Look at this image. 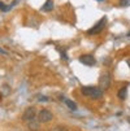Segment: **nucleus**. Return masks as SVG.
<instances>
[{
  "label": "nucleus",
  "instance_id": "6e6552de",
  "mask_svg": "<svg viewBox=\"0 0 130 131\" xmlns=\"http://www.w3.org/2000/svg\"><path fill=\"white\" fill-rule=\"evenodd\" d=\"M64 103H65V105H66L72 112H76V110H77V104L74 103L73 100H70V99H65V100H64Z\"/></svg>",
  "mask_w": 130,
  "mask_h": 131
},
{
  "label": "nucleus",
  "instance_id": "ddd939ff",
  "mask_svg": "<svg viewBox=\"0 0 130 131\" xmlns=\"http://www.w3.org/2000/svg\"><path fill=\"white\" fill-rule=\"evenodd\" d=\"M0 53H2V54H5V56L8 54V52H7V51H4V49H2V48H0Z\"/></svg>",
  "mask_w": 130,
  "mask_h": 131
},
{
  "label": "nucleus",
  "instance_id": "7ed1b4c3",
  "mask_svg": "<svg viewBox=\"0 0 130 131\" xmlns=\"http://www.w3.org/2000/svg\"><path fill=\"white\" fill-rule=\"evenodd\" d=\"M52 118H53V114H52V112L48 110V109H42L39 112V114H38V121L42 122V123L49 122V121H52Z\"/></svg>",
  "mask_w": 130,
  "mask_h": 131
},
{
  "label": "nucleus",
  "instance_id": "20e7f679",
  "mask_svg": "<svg viewBox=\"0 0 130 131\" xmlns=\"http://www.w3.org/2000/svg\"><path fill=\"white\" fill-rule=\"evenodd\" d=\"M79 62L86 66H94L96 64V60L92 54H82L79 57Z\"/></svg>",
  "mask_w": 130,
  "mask_h": 131
},
{
  "label": "nucleus",
  "instance_id": "423d86ee",
  "mask_svg": "<svg viewBox=\"0 0 130 131\" xmlns=\"http://www.w3.org/2000/svg\"><path fill=\"white\" fill-rule=\"evenodd\" d=\"M109 86H111V75L109 74H103V75L100 77V79H99V87L104 91Z\"/></svg>",
  "mask_w": 130,
  "mask_h": 131
},
{
  "label": "nucleus",
  "instance_id": "39448f33",
  "mask_svg": "<svg viewBox=\"0 0 130 131\" xmlns=\"http://www.w3.org/2000/svg\"><path fill=\"white\" fill-rule=\"evenodd\" d=\"M35 114H36L35 108H34V106H30V108H27V109L24 112V114H22V119H24L25 122H29V121H31V119H34V118H35Z\"/></svg>",
  "mask_w": 130,
  "mask_h": 131
},
{
  "label": "nucleus",
  "instance_id": "f257e3e1",
  "mask_svg": "<svg viewBox=\"0 0 130 131\" xmlns=\"http://www.w3.org/2000/svg\"><path fill=\"white\" fill-rule=\"evenodd\" d=\"M82 95L91 99H100L103 96V90L98 86H83L81 88Z\"/></svg>",
  "mask_w": 130,
  "mask_h": 131
},
{
  "label": "nucleus",
  "instance_id": "4468645a",
  "mask_svg": "<svg viewBox=\"0 0 130 131\" xmlns=\"http://www.w3.org/2000/svg\"><path fill=\"white\" fill-rule=\"evenodd\" d=\"M127 65H129V68H130V59L127 60Z\"/></svg>",
  "mask_w": 130,
  "mask_h": 131
},
{
  "label": "nucleus",
  "instance_id": "9b49d317",
  "mask_svg": "<svg viewBox=\"0 0 130 131\" xmlns=\"http://www.w3.org/2000/svg\"><path fill=\"white\" fill-rule=\"evenodd\" d=\"M120 5L121 7H129L130 5V0H120Z\"/></svg>",
  "mask_w": 130,
  "mask_h": 131
},
{
  "label": "nucleus",
  "instance_id": "1a4fd4ad",
  "mask_svg": "<svg viewBox=\"0 0 130 131\" xmlns=\"http://www.w3.org/2000/svg\"><path fill=\"white\" fill-rule=\"evenodd\" d=\"M117 96H118V99H120V100H125V99H126V96H127V88H126V87L120 88V91L117 92Z\"/></svg>",
  "mask_w": 130,
  "mask_h": 131
},
{
  "label": "nucleus",
  "instance_id": "dca6fc26",
  "mask_svg": "<svg viewBox=\"0 0 130 131\" xmlns=\"http://www.w3.org/2000/svg\"><path fill=\"white\" fill-rule=\"evenodd\" d=\"M98 2H103V0H98Z\"/></svg>",
  "mask_w": 130,
  "mask_h": 131
},
{
  "label": "nucleus",
  "instance_id": "f8f14e48",
  "mask_svg": "<svg viewBox=\"0 0 130 131\" xmlns=\"http://www.w3.org/2000/svg\"><path fill=\"white\" fill-rule=\"evenodd\" d=\"M57 51L60 52V54H61V57H63V60H65V61H66V60H68V56H66V53H65L64 51H61L60 48H57Z\"/></svg>",
  "mask_w": 130,
  "mask_h": 131
},
{
  "label": "nucleus",
  "instance_id": "2eb2a0df",
  "mask_svg": "<svg viewBox=\"0 0 130 131\" xmlns=\"http://www.w3.org/2000/svg\"><path fill=\"white\" fill-rule=\"evenodd\" d=\"M127 36H130V31H129V32H127Z\"/></svg>",
  "mask_w": 130,
  "mask_h": 131
},
{
  "label": "nucleus",
  "instance_id": "9d476101",
  "mask_svg": "<svg viewBox=\"0 0 130 131\" xmlns=\"http://www.w3.org/2000/svg\"><path fill=\"white\" fill-rule=\"evenodd\" d=\"M36 99H39V101H42V103L49 101V99H48L47 96H43V95H38V96H36Z\"/></svg>",
  "mask_w": 130,
  "mask_h": 131
},
{
  "label": "nucleus",
  "instance_id": "0eeeda50",
  "mask_svg": "<svg viewBox=\"0 0 130 131\" xmlns=\"http://www.w3.org/2000/svg\"><path fill=\"white\" fill-rule=\"evenodd\" d=\"M53 7H55V4H53L52 0H47V2L44 3V5L42 7V10L43 12H51L53 9Z\"/></svg>",
  "mask_w": 130,
  "mask_h": 131
},
{
  "label": "nucleus",
  "instance_id": "f03ea898",
  "mask_svg": "<svg viewBox=\"0 0 130 131\" xmlns=\"http://www.w3.org/2000/svg\"><path fill=\"white\" fill-rule=\"evenodd\" d=\"M105 25H107V17H103L98 24H95L94 26H92V27L87 31V34H90V35H98L99 32H102V31L104 30Z\"/></svg>",
  "mask_w": 130,
  "mask_h": 131
}]
</instances>
